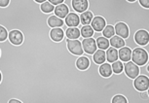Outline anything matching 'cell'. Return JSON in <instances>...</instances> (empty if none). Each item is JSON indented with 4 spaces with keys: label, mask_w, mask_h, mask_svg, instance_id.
Instances as JSON below:
<instances>
[{
    "label": "cell",
    "mask_w": 149,
    "mask_h": 103,
    "mask_svg": "<svg viewBox=\"0 0 149 103\" xmlns=\"http://www.w3.org/2000/svg\"><path fill=\"white\" fill-rule=\"evenodd\" d=\"M72 0H64V4L69 8L70 13L74 12L71 5ZM88 10L94 14V17L104 18L106 24L115 26L117 23H125L130 28V36L125 40L126 47L134 50L139 48L134 42V34L139 29H144L149 33V9L143 8L139 0L129 2L127 0H88ZM143 49L149 55V44ZM149 65V59L145 65Z\"/></svg>",
    "instance_id": "obj_1"
},
{
    "label": "cell",
    "mask_w": 149,
    "mask_h": 103,
    "mask_svg": "<svg viewBox=\"0 0 149 103\" xmlns=\"http://www.w3.org/2000/svg\"><path fill=\"white\" fill-rule=\"evenodd\" d=\"M148 59H149L148 53L142 47H139V48L133 50V53H132V61H134L139 67L145 65L147 63Z\"/></svg>",
    "instance_id": "obj_2"
},
{
    "label": "cell",
    "mask_w": 149,
    "mask_h": 103,
    "mask_svg": "<svg viewBox=\"0 0 149 103\" xmlns=\"http://www.w3.org/2000/svg\"><path fill=\"white\" fill-rule=\"evenodd\" d=\"M67 49L68 51L73 55H76L78 57H81L85 54L83 50L82 42L79 39H75V40H71V39L67 38Z\"/></svg>",
    "instance_id": "obj_3"
},
{
    "label": "cell",
    "mask_w": 149,
    "mask_h": 103,
    "mask_svg": "<svg viewBox=\"0 0 149 103\" xmlns=\"http://www.w3.org/2000/svg\"><path fill=\"white\" fill-rule=\"evenodd\" d=\"M124 72L129 78L134 80L140 74V69L139 65H136L134 61L130 60L124 63Z\"/></svg>",
    "instance_id": "obj_4"
},
{
    "label": "cell",
    "mask_w": 149,
    "mask_h": 103,
    "mask_svg": "<svg viewBox=\"0 0 149 103\" xmlns=\"http://www.w3.org/2000/svg\"><path fill=\"white\" fill-rule=\"evenodd\" d=\"M82 46H83V50L86 54L88 55H94L95 52H97V41L95 39H94L93 37L91 38H84L82 41Z\"/></svg>",
    "instance_id": "obj_5"
},
{
    "label": "cell",
    "mask_w": 149,
    "mask_h": 103,
    "mask_svg": "<svg viewBox=\"0 0 149 103\" xmlns=\"http://www.w3.org/2000/svg\"><path fill=\"white\" fill-rule=\"evenodd\" d=\"M134 86L139 91H147L149 88V78L145 75H139L134 80Z\"/></svg>",
    "instance_id": "obj_6"
},
{
    "label": "cell",
    "mask_w": 149,
    "mask_h": 103,
    "mask_svg": "<svg viewBox=\"0 0 149 103\" xmlns=\"http://www.w3.org/2000/svg\"><path fill=\"white\" fill-rule=\"evenodd\" d=\"M134 42L139 47H144L149 44V33L144 29H139L134 34Z\"/></svg>",
    "instance_id": "obj_7"
},
{
    "label": "cell",
    "mask_w": 149,
    "mask_h": 103,
    "mask_svg": "<svg viewBox=\"0 0 149 103\" xmlns=\"http://www.w3.org/2000/svg\"><path fill=\"white\" fill-rule=\"evenodd\" d=\"M8 39L10 40V42L14 44V45L16 46H19L22 44L24 42V34H22V32L21 30L19 29H13L9 31V36H8Z\"/></svg>",
    "instance_id": "obj_8"
},
{
    "label": "cell",
    "mask_w": 149,
    "mask_h": 103,
    "mask_svg": "<svg viewBox=\"0 0 149 103\" xmlns=\"http://www.w3.org/2000/svg\"><path fill=\"white\" fill-rule=\"evenodd\" d=\"M115 34L123 39H128L130 36V28L125 23H117L115 24Z\"/></svg>",
    "instance_id": "obj_9"
},
{
    "label": "cell",
    "mask_w": 149,
    "mask_h": 103,
    "mask_svg": "<svg viewBox=\"0 0 149 103\" xmlns=\"http://www.w3.org/2000/svg\"><path fill=\"white\" fill-rule=\"evenodd\" d=\"M64 23L68 27H78L81 24L80 17L76 12L69 13L64 19Z\"/></svg>",
    "instance_id": "obj_10"
},
{
    "label": "cell",
    "mask_w": 149,
    "mask_h": 103,
    "mask_svg": "<svg viewBox=\"0 0 149 103\" xmlns=\"http://www.w3.org/2000/svg\"><path fill=\"white\" fill-rule=\"evenodd\" d=\"M71 5L73 11L76 13H84L88 10L89 8V1L88 0H72Z\"/></svg>",
    "instance_id": "obj_11"
},
{
    "label": "cell",
    "mask_w": 149,
    "mask_h": 103,
    "mask_svg": "<svg viewBox=\"0 0 149 103\" xmlns=\"http://www.w3.org/2000/svg\"><path fill=\"white\" fill-rule=\"evenodd\" d=\"M91 26L93 28H94L95 31L102 32V30L105 28V26H107V24H106V21L104 19V18L97 16V17H94V19H93V21L91 23Z\"/></svg>",
    "instance_id": "obj_12"
},
{
    "label": "cell",
    "mask_w": 149,
    "mask_h": 103,
    "mask_svg": "<svg viewBox=\"0 0 149 103\" xmlns=\"http://www.w3.org/2000/svg\"><path fill=\"white\" fill-rule=\"evenodd\" d=\"M50 36H51L52 40L55 41V42H61L65 37V32L61 27H55V28H52L51 31H50Z\"/></svg>",
    "instance_id": "obj_13"
},
{
    "label": "cell",
    "mask_w": 149,
    "mask_h": 103,
    "mask_svg": "<svg viewBox=\"0 0 149 103\" xmlns=\"http://www.w3.org/2000/svg\"><path fill=\"white\" fill-rule=\"evenodd\" d=\"M132 53H133V50H131L128 47H123L118 50V54H119V59L121 61H123L124 63L128 62V61L132 60Z\"/></svg>",
    "instance_id": "obj_14"
},
{
    "label": "cell",
    "mask_w": 149,
    "mask_h": 103,
    "mask_svg": "<svg viewBox=\"0 0 149 103\" xmlns=\"http://www.w3.org/2000/svg\"><path fill=\"white\" fill-rule=\"evenodd\" d=\"M70 13L69 11V8L67 5H65L64 3L63 4H60V5H57V6L55 7V11H54V14L57 17H58V18L61 19H65L66 16L68 15V14Z\"/></svg>",
    "instance_id": "obj_15"
},
{
    "label": "cell",
    "mask_w": 149,
    "mask_h": 103,
    "mask_svg": "<svg viewBox=\"0 0 149 103\" xmlns=\"http://www.w3.org/2000/svg\"><path fill=\"white\" fill-rule=\"evenodd\" d=\"M119 59V54H118V50L114 47H109L106 50V61L112 64L116 60Z\"/></svg>",
    "instance_id": "obj_16"
},
{
    "label": "cell",
    "mask_w": 149,
    "mask_h": 103,
    "mask_svg": "<svg viewBox=\"0 0 149 103\" xmlns=\"http://www.w3.org/2000/svg\"><path fill=\"white\" fill-rule=\"evenodd\" d=\"M93 58H94L95 62L98 65L106 62V51H104V50L97 49V52L93 55Z\"/></svg>",
    "instance_id": "obj_17"
},
{
    "label": "cell",
    "mask_w": 149,
    "mask_h": 103,
    "mask_svg": "<svg viewBox=\"0 0 149 103\" xmlns=\"http://www.w3.org/2000/svg\"><path fill=\"white\" fill-rule=\"evenodd\" d=\"M48 24L50 27L55 28V27H63L65 23H64V19L58 18L56 15H53L48 19Z\"/></svg>",
    "instance_id": "obj_18"
},
{
    "label": "cell",
    "mask_w": 149,
    "mask_h": 103,
    "mask_svg": "<svg viewBox=\"0 0 149 103\" xmlns=\"http://www.w3.org/2000/svg\"><path fill=\"white\" fill-rule=\"evenodd\" d=\"M98 71H100V74L102 75V77H105V78L110 77L111 75L113 74L112 66H111L110 63L107 62V61L100 65V69H98Z\"/></svg>",
    "instance_id": "obj_19"
},
{
    "label": "cell",
    "mask_w": 149,
    "mask_h": 103,
    "mask_svg": "<svg viewBox=\"0 0 149 103\" xmlns=\"http://www.w3.org/2000/svg\"><path fill=\"white\" fill-rule=\"evenodd\" d=\"M80 21H81V24L82 26H91V23L94 19V14H93L91 11L87 10L86 12L81 13L80 15Z\"/></svg>",
    "instance_id": "obj_20"
},
{
    "label": "cell",
    "mask_w": 149,
    "mask_h": 103,
    "mask_svg": "<svg viewBox=\"0 0 149 103\" xmlns=\"http://www.w3.org/2000/svg\"><path fill=\"white\" fill-rule=\"evenodd\" d=\"M90 64H91V61L86 57L85 54L78 57V59L76 61V66L80 70H87L90 67Z\"/></svg>",
    "instance_id": "obj_21"
},
{
    "label": "cell",
    "mask_w": 149,
    "mask_h": 103,
    "mask_svg": "<svg viewBox=\"0 0 149 103\" xmlns=\"http://www.w3.org/2000/svg\"><path fill=\"white\" fill-rule=\"evenodd\" d=\"M65 36L71 40L79 39L81 37L80 28L79 27H67V29L65 30Z\"/></svg>",
    "instance_id": "obj_22"
},
{
    "label": "cell",
    "mask_w": 149,
    "mask_h": 103,
    "mask_svg": "<svg viewBox=\"0 0 149 103\" xmlns=\"http://www.w3.org/2000/svg\"><path fill=\"white\" fill-rule=\"evenodd\" d=\"M109 42H110L111 47H114V48H116V49H121L126 46L125 39H123L122 37L117 36V35H114L113 37H111L109 39Z\"/></svg>",
    "instance_id": "obj_23"
},
{
    "label": "cell",
    "mask_w": 149,
    "mask_h": 103,
    "mask_svg": "<svg viewBox=\"0 0 149 103\" xmlns=\"http://www.w3.org/2000/svg\"><path fill=\"white\" fill-rule=\"evenodd\" d=\"M97 41V48L100 50H107L109 47H110V42H109V39L105 38L104 36H100L97 39H95Z\"/></svg>",
    "instance_id": "obj_24"
},
{
    "label": "cell",
    "mask_w": 149,
    "mask_h": 103,
    "mask_svg": "<svg viewBox=\"0 0 149 103\" xmlns=\"http://www.w3.org/2000/svg\"><path fill=\"white\" fill-rule=\"evenodd\" d=\"M81 31V36L83 38H91L94 36L95 30L92 27V26H83L80 28Z\"/></svg>",
    "instance_id": "obj_25"
},
{
    "label": "cell",
    "mask_w": 149,
    "mask_h": 103,
    "mask_svg": "<svg viewBox=\"0 0 149 103\" xmlns=\"http://www.w3.org/2000/svg\"><path fill=\"white\" fill-rule=\"evenodd\" d=\"M112 66V70H113V73L115 74H120L124 72V62L121 61L120 59L116 60L115 62H113L111 64Z\"/></svg>",
    "instance_id": "obj_26"
},
{
    "label": "cell",
    "mask_w": 149,
    "mask_h": 103,
    "mask_svg": "<svg viewBox=\"0 0 149 103\" xmlns=\"http://www.w3.org/2000/svg\"><path fill=\"white\" fill-rule=\"evenodd\" d=\"M102 36H104L105 38L110 39L111 37H113L115 35V27L113 26H110V24H107L105 26V28L102 30Z\"/></svg>",
    "instance_id": "obj_27"
},
{
    "label": "cell",
    "mask_w": 149,
    "mask_h": 103,
    "mask_svg": "<svg viewBox=\"0 0 149 103\" xmlns=\"http://www.w3.org/2000/svg\"><path fill=\"white\" fill-rule=\"evenodd\" d=\"M41 11L43 13H46V14H49V13H53L55 11V5H53L52 3H50L49 1H46L44 3L41 4Z\"/></svg>",
    "instance_id": "obj_28"
},
{
    "label": "cell",
    "mask_w": 149,
    "mask_h": 103,
    "mask_svg": "<svg viewBox=\"0 0 149 103\" xmlns=\"http://www.w3.org/2000/svg\"><path fill=\"white\" fill-rule=\"evenodd\" d=\"M112 103H129V100L123 94H116L112 98Z\"/></svg>",
    "instance_id": "obj_29"
},
{
    "label": "cell",
    "mask_w": 149,
    "mask_h": 103,
    "mask_svg": "<svg viewBox=\"0 0 149 103\" xmlns=\"http://www.w3.org/2000/svg\"><path fill=\"white\" fill-rule=\"evenodd\" d=\"M8 36H9V32L6 27L0 26V42H4L8 39Z\"/></svg>",
    "instance_id": "obj_30"
},
{
    "label": "cell",
    "mask_w": 149,
    "mask_h": 103,
    "mask_svg": "<svg viewBox=\"0 0 149 103\" xmlns=\"http://www.w3.org/2000/svg\"><path fill=\"white\" fill-rule=\"evenodd\" d=\"M139 2L143 8L149 9V0H139Z\"/></svg>",
    "instance_id": "obj_31"
},
{
    "label": "cell",
    "mask_w": 149,
    "mask_h": 103,
    "mask_svg": "<svg viewBox=\"0 0 149 103\" xmlns=\"http://www.w3.org/2000/svg\"><path fill=\"white\" fill-rule=\"evenodd\" d=\"M48 1H49L50 3H52L53 5H56V6L64 3V0H48Z\"/></svg>",
    "instance_id": "obj_32"
},
{
    "label": "cell",
    "mask_w": 149,
    "mask_h": 103,
    "mask_svg": "<svg viewBox=\"0 0 149 103\" xmlns=\"http://www.w3.org/2000/svg\"><path fill=\"white\" fill-rule=\"evenodd\" d=\"M10 4V0H0V7L5 8Z\"/></svg>",
    "instance_id": "obj_33"
},
{
    "label": "cell",
    "mask_w": 149,
    "mask_h": 103,
    "mask_svg": "<svg viewBox=\"0 0 149 103\" xmlns=\"http://www.w3.org/2000/svg\"><path fill=\"white\" fill-rule=\"evenodd\" d=\"M140 96H141V98L142 99H149V95H148V93H147V91H140Z\"/></svg>",
    "instance_id": "obj_34"
},
{
    "label": "cell",
    "mask_w": 149,
    "mask_h": 103,
    "mask_svg": "<svg viewBox=\"0 0 149 103\" xmlns=\"http://www.w3.org/2000/svg\"><path fill=\"white\" fill-rule=\"evenodd\" d=\"M100 36H102V32H97V31H95L94 36H93V38H94V39H97L98 37H100Z\"/></svg>",
    "instance_id": "obj_35"
},
{
    "label": "cell",
    "mask_w": 149,
    "mask_h": 103,
    "mask_svg": "<svg viewBox=\"0 0 149 103\" xmlns=\"http://www.w3.org/2000/svg\"><path fill=\"white\" fill-rule=\"evenodd\" d=\"M8 103H22L21 100H19V99H16V98H13V99H11L9 100V102Z\"/></svg>",
    "instance_id": "obj_36"
},
{
    "label": "cell",
    "mask_w": 149,
    "mask_h": 103,
    "mask_svg": "<svg viewBox=\"0 0 149 103\" xmlns=\"http://www.w3.org/2000/svg\"><path fill=\"white\" fill-rule=\"evenodd\" d=\"M34 1H36V2H37V3H39V4H42V3H44V2L48 1V0H34Z\"/></svg>",
    "instance_id": "obj_37"
},
{
    "label": "cell",
    "mask_w": 149,
    "mask_h": 103,
    "mask_svg": "<svg viewBox=\"0 0 149 103\" xmlns=\"http://www.w3.org/2000/svg\"><path fill=\"white\" fill-rule=\"evenodd\" d=\"M140 67H142V68H144V69H146V70H147L148 72H149V65H147L145 67V66H140Z\"/></svg>",
    "instance_id": "obj_38"
},
{
    "label": "cell",
    "mask_w": 149,
    "mask_h": 103,
    "mask_svg": "<svg viewBox=\"0 0 149 103\" xmlns=\"http://www.w3.org/2000/svg\"><path fill=\"white\" fill-rule=\"evenodd\" d=\"M2 81V74H1V71H0V83H1Z\"/></svg>",
    "instance_id": "obj_39"
},
{
    "label": "cell",
    "mask_w": 149,
    "mask_h": 103,
    "mask_svg": "<svg viewBox=\"0 0 149 103\" xmlns=\"http://www.w3.org/2000/svg\"><path fill=\"white\" fill-rule=\"evenodd\" d=\"M127 1H129V2H136V1H137V0H127Z\"/></svg>",
    "instance_id": "obj_40"
},
{
    "label": "cell",
    "mask_w": 149,
    "mask_h": 103,
    "mask_svg": "<svg viewBox=\"0 0 149 103\" xmlns=\"http://www.w3.org/2000/svg\"><path fill=\"white\" fill-rule=\"evenodd\" d=\"M147 93H148V95H149V88H148V90H147Z\"/></svg>",
    "instance_id": "obj_41"
},
{
    "label": "cell",
    "mask_w": 149,
    "mask_h": 103,
    "mask_svg": "<svg viewBox=\"0 0 149 103\" xmlns=\"http://www.w3.org/2000/svg\"><path fill=\"white\" fill-rule=\"evenodd\" d=\"M0 57H1V51H0Z\"/></svg>",
    "instance_id": "obj_42"
}]
</instances>
